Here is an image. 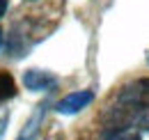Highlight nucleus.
<instances>
[{
	"label": "nucleus",
	"mask_w": 149,
	"mask_h": 140,
	"mask_svg": "<svg viewBox=\"0 0 149 140\" xmlns=\"http://www.w3.org/2000/svg\"><path fill=\"white\" fill-rule=\"evenodd\" d=\"M57 76L44 69H28L23 71V85L30 92H51L57 88Z\"/></svg>",
	"instance_id": "obj_2"
},
{
	"label": "nucleus",
	"mask_w": 149,
	"mask_h": 140,
	"mask_svg": "<svg viewBox=\"0 0 149 140\" xmlns=\"http://www.w3.org/2000/svg\"><path fill=\"white\" fill-rule=\"evenodd\" d=\"M44 115H46V104H39L37 110L32 113V117L25 122V126L21 129V133L16 136V140H35L41 131V124H44Z\"/></svg>",
	"instance_id": "obj_4"
},
{
	"label": "nucleus",
	"mask_w": 149,
	"mask_h": 140,
	"mask_svg": "<svg viewBox=\"0 0 149 140\" xmlns=\"http://www.w3.org/2000/svg\"><path fill=\"white\" fill-rule=\"evenodd\" d=\"M7 9H9V0H0V18L7 14Z\"/></svg>",
	"instance_id": "obj_8"
},
{
	"label": "nucleus",
	"mask_w": 149,
	"mask_h": 140,
	"mask_svg": "<svg viewBox=\"0 0 149 140\" xmlns=\"http://www.w3.org/2000/svg\"><path fill=\"white\" fill-rule=\"evenodd\" d=\"M7 124H9V110H7V108H0V140L5 138Z\"/></svg>",
	"instance_id": "obj_7"
},
{
	"label": "nucleus",
	"mask_w": 149,
	"mask_h": 140,
	"mask_svg": "<svg viewBox=\"0 0 149 140\" xmlns=\"http://www.w3.org/2000/svg\"><path fill=\"white\" fill-rule=\"evenodd\" d=\"M115 99H117V104H129L149 110V78H138V80L126 83L117 92Z\"/></svg>",
	"instance_id": "obj_1"
},
{
	"label": "nucleus",
	"mask_w": 149,
	"mask_h": 140,
	"mask_svg": "<svg viewBox=\"0 0 149 140\" xmlns=\"http://www.w3.org/2000/svg\"><path fill=\"white\" fill-rule=\"evenodd\" d=\"M28 2H35V0H28Z\"/></svg>",
	"instance_id": "obj_10"
},
{
	"label": "nucleus",
	"mask_w": 149,
	"mask_h": 140,
	"mask_svg": "<svg viewBox=\"0 0 149 140\" xmlns=\"http://www.w3.org/2000/svg\"><path fill=\"white\" fill-rule=\"evenodd\" d=\"M92 101H94L92 90H78V92L67 94L64 99H60L55 104V110L60 115H76V113H80L83 108H87Z\"/></svg>",
	"instance_id": "obj_3"
},
{
	"label": "nucleus",
	"mask_w": 149,
	"mask_h": 140,
	"mask_svg": "<svg viewBox=\"0 0 149 140\" xmlns=\"http://www.w3.org/2000/svg\"><path fill=\"white\" fill-rule=\"evenodd\" d=\"M16 92H19V90H16V80H14V76H12L9 71H0V104L14 99Z\"/></svg>",
	"instance_id": "obj_6"
},
{
	"label": "nucleus",
	"mask_w": 149,
	"mask_h": 140,
	"mask_svg": "<svg viewBox=\"0 0 149 140\" xmlns=\"http://www.w3.org/2000/svg\"><path fill=\"white\" fill-rule=\"evenodd\" d=\"M2 44H5V32H2V28H0V48H2Z\"/></svg>",
	"instance_id": "obj_9"
},
{
	"label": "nucleus",
	"mask_w": 149,
	"mask_h": 140,
	"mask_svg": "<svg viewBox=\"0 0 149 140\" xmlns=\"http://www.w3.org/2000/svg\"><path fill=\"white\" fill-rule=\"evenodd\" d=\"M103 140H142V131L131 126H106Z\"/></svg>",
	"instance_id": "obj_5"
}]
</instances>
